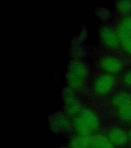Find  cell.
<instances>
[{"label": "cell", "mask_w": 131, "mask_h": 148, "mask_svg": "<svg viewBox=\"0 0 131 148\" xmlns=\"http://www.w3.org/2000/svg\"><path fill=\"white\" fill-rule=\"evenodd\" d=\"M129 140L130 141L131 143V130H130V133H129Z\"/></svg>", "instance_id": "16"}, {"label": "cell", "mask_w": 131, "mask_h": 148, "mask_svg": "<svg viewBox=\"0 0 131 148\" xmlns=\"http://www.w3.org/2000/svg\"><path fill=\"white\" fill-rule=\"evenodd\" d=\"M93 137L83 136L76 135L71 139L69 147L70 148H93Z\"/></svg>", "instance_id": "10"}, {"label": "cell", "mask_w": 131, "mask_h": 148, "mask_svg": "<svg viewBox=\"0 0 131 148\" xmlns=\"http://www.w3.org/2000/svg\"><path fill=\"white\" fill-rule=\"evenodd\" d=\"M70 148V147H69V148Z\"/></svg>", "instance_id": "17"}, {"label": "cell", "mask_w": 131, "mask_h": 148, "mask_svg": "<svg viewBox=\"0 0 131 148\" xmlns=\"http://www.w3.org/2000/svg\"><path fill=\"white\" fill-rule=\"evenodd\" d=\"M93 148H115L107 135L96 134L93 137Z\"/></svg>", "instance_id": "11"}, {"label": "cell", "mask_w": 131, "mask_h": 148, "mask_svg": "<svg viewBox=\"0 0 131 148\" xmlns=\"http://www.w3.org/2000/svg\"><path fill=\"white\" fill-rule=\"evenodd\" d=\"M107 136L115 147L125 146L129 140V134L121 127L111 128L109 130Z\"/></svg>", "instance_id": "9"}, {"label": "cell", "mask_w": 131, "mask_h": 148, "mask_svg": "<svg viewBox=\"0 0 131 148\" xmlns=\"http://www.w3.org/2000/svg\"><path fill=\"white\" fill-rule=\"evenodd\" d=\"M72 122L76 135L93 137L96 135L100 128V120L94 111L88 108H83L81 113Z\"/></svg>", "instance_id": "1"}, {"label": "cell", "mask_w": 131, "mask_h": 148, "mask_svg": "<svg viewBox=\"0 0 131 148\" xmlns=\"http://www.w3.org/2000/svg\"><path fill=\"white\" fill-rule=\"evenodd\" d=\"M99 67L105 73L114 75L121 71L123 64L118 58L111 56H105L100 58Z\"/></svg>", "instance_id": "6"}, {"label": "cell", "mask_w": 131, "mask_h": 148, "mask_svg": "<svg viewBox=\"0 0 131 148\" xmlns=\"http://www.w3.org/2000/svg\"><path fill=\"white\" fill-rule=\"evenodd\" d=\"M115 85L116 78L114 75L107 73L100 74L95 79L93 90L98 96H106L113 90Z\"/></svg>", "instance_id": "3"}, {"label": "cell", "mask_w": 131, "mask_h": 148, "mask_svg": "<svg viewBox=\"0 0 131 148\" xmlns=\"http://www.w3.org/2000/svg\"><path fill=\"white\" fill-rule=\"evenodd\" d=\"M123 82L126 86H131V70L124 75Z\"/></svg>", "instance_id": "15"}, {"label": "cell", "mask_w": 131, "mask_h": 148, "mask_svg": "<svg viewBox=\"0 0 131 148\" xmlns=\"http://www.w3.org/2000/svg\"><path fill=\"white\" fill-rule=\"evenodd\" d=\"M117 9L122 14H127L131 11V1H122L118 3Z\"/></svg>", "instance_id": "14"}, {"label": "cell", "mask_w": 131, "mask_h": 148, "mask_svg": "<svg viewBox=\"0 0 131 148\" xmlns=\"http://www.w3.org/2000/svg\"><path fill=\"white\" fill-rule=\"evenodd\" d=\"M89 70L86 65L81 61H73L69 65L67 75L69 88L78 92L85 88Z\"/></svg>", "instance_id": "2"}, {"label": "cell", "mask_w": 131, "mask_h": 148, "mask_svg": "<svg viewBox=\"0 0 131 148\" xmlns=\"http://www.w3.org/2000/svg\"><path fill=\"white\" fill-rule=\"evenodd\" d=\"M114 108L124 105H131V93L120 92L114 96L112 101Z\"/></svg>", "instance_id": "12"}, {"label": "cell", "mask_w": 131, "mask_h": 148, "mask_svg": "<svg viewBox=\"0 0 131 148\" xmlns=\"http://www.w3.org/2000/svg\"><path fill=\"white\" fill-rule=\"evenodd\" d=\"M100 36L101 41L109 49H117L120 45L117 31L108 26H103L100 29Z\"/></svg>", "instance_id": "7"}, {"label": "cell", "mask_w": 131, "mask_h": 148, "mask_svg": "<svg viewBox=\"0 0 131 148\" xmlns=\"http://www.w3.org/2000/svg\"><path fill=\"white\" fill-rule=\"evenodd\" d=\"M50 124L53 131L58 133L68 132L73 127L69 117L62 114L53 116L50 119Z\"/></svg>", "instance_id": "8"}, {"label": "cell", "mask_w": 131, "mask_h": 148, "mask_svg": "<svg viewBox=\"0 0 131 148\" xmlns=\"http://www.w3.org/2000/svg\"><path fill=\"white\" fill-rule=\"evenodd\" d=\"M74 92L70 88H67L63 94L66 114L73 119L80 114L83 109L81 102Z\"/></svg>", "instance_id": "4"}, {"label": "cell", "mask_w": 131, "mask_h": 148, "mask_svg": "<svg viewBox=\"0 0 131 148\" xmlns=\"http://www.w3.org/2000/svg\"><path fill=\"white\" fill-rule=\"evenodd\" d=\"M120 45L131 55V16L121 21L117 29Z\"/></svg>", "instance_id": "5"}, {"label": "cell", "mask_w": 131, "mask_h": 148, "mask_svg": "<svg viewBox=\"0 0 131 148\" xmlns=\"http://www.w3.org/2000/svg\"><path fill=\"white\" fill-rule=\"evenodd\" d=\"M115 109L120 120L124 123H131V105L121 106Z\"/></svg>", "instance_id": "13"}]
</instances>
